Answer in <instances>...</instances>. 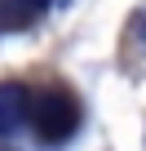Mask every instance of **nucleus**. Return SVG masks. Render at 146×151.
Segmentation results:
<instances>
[{
	"label": "nucleus",
	"mask_w": 146,
	"mask_h": 151,
	"mask_svg": "<svg viewBox=\"0 0 146 151\" xmlns=\"http://www.w3.org/2000/svg\"><path fill=\"white\" fill-rule=\"evenodd\" d=\"M27 124L36 129V138L44 147H62L71 133L80 129V102L66 85H44L31 93V116Z\"/></svg>",
	"instance_id": "1"
},
{
	"label": "nucleus",
	"mask_w": 146,
	"mask_h": 151,
	"mask_svg": "<svg viewBox=\"0 0 146 151\" xmlns=\"http://www.w3.org/2000/svg\"><path fill=\"white\" fill-rule=\"evenodd\" d=\"M31 116V93L18 80H0V138H9L27 124Z\"/></svg>",
	"instance_id": "2"
},
{
	"label": "nucleus",
	"mask_w": 146,
	"mask_h": 151,
	"mask_svg": "<svg viewBox=\"0 0 146 151\" xmlns=\"http://www.w3.org/2000/svg\"><path fill=\"white\" fill-rule=\"evenodd\" d=\"M120 62L128 76H146V5L128 18L124 40H120Z\"/></svg>",
	"instance_id": "3"
},
{
	"label": "nucleus",
	"mask_w": 146,
	"mask_h": 151,
	"mask_svg": "<svg viewBox=\"0 0 146 151\" xmlns=\"http://www.w3.org/2000/svg\"><path fill=\"white\" fill-rule=\"evenodd\" d=\"M49 5H66V0H0V31H27Z\"/></svg>",
	"instance_id": "4"
}]
</instances>
